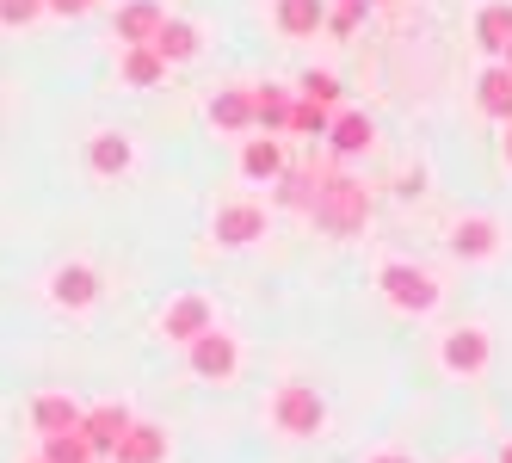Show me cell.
<instances>
[{
	"instance_id": "33",
	"label": "cell",
	"mask_w": 512,
	"mask_h": 463,
	"mask_svg": "<svg viewBox=\"0 0 512 463\" xmlns=\"http://www.w3.org/2000/svg\"><path fill=\"white\" fill-rule=\"evenodd\" d=\"M506 161H512V130H506Z\"/></svg>"
},
{
	"instance_id": "36",
	"label": "cell",
	"mask_w": 512,
	"mask_h": 463,
	"mask_svg": "<svg viewBox=\"0 0 512 463\" xmlns=\"http://www.w3.org/2000/svg\"><path fill=\"white\" fill-rule=\"evenodd\" d=\"M93 463H105V457H93Z\"/></svg>"
},
{
	"instance_id": "29",
	"label": "cell",
	"mask_w": 512,
	"mask_h": 463,
	"mask_svg": "<svg viewBox=\"0 0 512 463\" xmlns=\"http://www.w3.org/2000/svg\"><path fill=\"white\" fill-rule=\"evenodd\" d=\"M38 13H44V0H0V19L7 25H31Z\"/></svg>"
},
{
	"instance_id": "34",
	"label": "cell",
	"mask_w": 512,
	"mask_h": 463,
	"mask_svg": "<svg viewBox=\"0 0 512 463\" xmlns=\"http://www.w3.org/2000/svg\"><path fill=\"white\" fill-rule=\"evenodd\" d=\"M506 68H512V44H506Z\"/></svg>"
},
{
	"instance_id": "5",
	"label": "cell",
	"mask_w": 512,
	"mask_h": 463,
	"mask_svg": "<svg viewBox=\"0 0 512 463\" xmlns=\"http://www.w3.org/2000/svg\"><path fill=\"white\" fill-rule=\"evenodd\" d=\"M235 365H241V352H235V340L229 334H198L192 340V371L198 377H210V383H223V377H235Z\"/></svg>"
},
{
	"instance_id": "17",
	"label": "cell",
	"mask_w": 512,
	"mask_h": 463,
	"mask_svg": "<svg viewBox=\"0 0 512 463\" xmlns=\"http://www.w3.org/2000/svg\"><path fill=\"white\" fill-rule=\"evenodd\" d=\"M241 173L247 180H278L284 173V149L272 136H247V149H241Z\"/></svg>"
},
{
	"instance_id": "20",
	"label": "cell",
	"mask_w": 512,
	"mask_h": 463,
	"mask_svg": "<svg viewBox=\"0 0 512 463\" xmlns=\"http://www.w3.org/2000/svg\"><path fill=\"white\" fill-rule=\"evenodd\" d=\"M93 297H99V278H93L87 266H62V272H56V303H62V309H87Z\"/></svg>"
},
{
	"instance_id": "23",
	"label": "cell",
	"mask_w": 512,
	"mask_h": 463,
	"mask_svg": "<svg viewBox=\"0 0 512 463\" xmlns=\"http://www.w3.org/2000/svg\"><path fill=\"white\" fill-rule=\"evenodd\" d=\"M315 192H321V180H315V173H303V167H284V173H278V204H290V210H309V204H315Z\"/></svg>"
},
{
	"instance_id": "28",
	"label": "cell",
	"mask_w": 512,
	"mask_h": 463,
	"mask_svg": "<svg viewBox=\"0 0 512 463\" xmlns=\"http://www.w3.org/2000/svg\"><path fill=\"white\" fill-rule=\"evenodd\" d=\"M364 7H371V0H340V7L327 13V31H334V38H352L358 19H364Z\"/></svg>"
},
{
	"instance_id": "4",
	"label": "cell",
	"mask_w": 512,
	"mask_h": 463,
	"mask_svg": "<svg viewBox=\"0 0 512 463\" xmlns=\"http://www.w3.org/2000/svg\"><path fill=\"white\" fill-rule=\"evenodd\" d=\"M124 433H130V414H124L118 402L81 414V439L93 445V457H118V439H124Z\"/></svg>"
},
{
	"instance_id": "11",
	"label": "cell",
	"mask_w": 512,
	"mask_h": 463,
	"mask_svg": "<svg viewBox=\"0 0 512 463\" xmlns=\"http://www.w3.org/2000/svg\"><path fill=\"white\" fill-rule=\"evenodd\" d=\"M500 247V229L488 223V217H463L457 229H451V254L457 260H482V254H494Z\"/></svg>"
},
{
	"instance_id": "27",
	"label": "cell",
	"mask_w": 512,
	"mask_h": 463,
	"mask_svg": "<svg viewBox=\"0 0 512 463\" xmlns=\"http://www.w3.org/2000/svg\"><path fill=\"white\" fill-rule=\"evenodd\" d=\"M340 81L334 75H327V68H309V75H303V99H315V105H327V112H334V105H340Z\"/></svg>"
},
{
	"instance_id": "12",
	"label": "cell",
	"mask_w": 512,
	"mask_h": 463,
	"mask_svg": "<svg viewBox=\"0 0 512 463\" xmlns=\"http://www.w3.org/2000/svg\"><path fill=\"white\" fill-rule=\"evenodd\" d=\"M475 44H482L488 56H506V44H512V0H494V7L475 13Z\"/></svg>"
},
{
	"instance_id": "31",
	"label": "cell",
	"mask_w": 512,
	"mask_h": 463,
	"mask_svg": "<svg viewBox=\"0 0 512 463\" xmlns=\"http://www.w3.org/2000/svg\"><path fill=\"white\" fill-rule=\"evenodd\" d=\"M371 463H414V457H395V451H383V457H371Z\"/></svg>"
},
{
	"instance_id": "21",
	"label": "cell",
	"mask_w": 512,
	"mask_h": 463,
	"mask_svg": "<svg viewBox=\"0 0 512 463\" xmlns=\"http://www.w3.org/2000/svg\"><path fill=\"white\" fill-rule=\"evenodd\" d=\"M315 25H327V7H321V0H278V31H290V38H309Z\"/></svg>"
},
{
	"instance_id": "13",
	"label": "cell",
	"mask_w": 512,
	"mask_h": 463,
	"mask_svg": "<svg viewBox=\"0 0 512 463\" xmlns=\"http://www.w3.org/2000/svg\"><path fill=\"white\" fill-rule=\"evenodd\" d=\"M198 25L192 19H161V31H155V50H161V62H192L198 56Z\"/></svg>"
},
{
	"instance_id": "25",
	"label": "cell",
	"mask_w": 512,
	"mask_h": 463,
	"mask_svg": "<svg viewBox=\"0 0 512 463\" xmlns=\"http://www.w3.org/2000/svg\"><path fill=\"white\" fill-rule=\"evenodd\" d=\"M290 130H297V136H327V130H334V112L315 105V99H297V105H290Z\"/></svg>"
},
{
	"instance_id": "18",
	"label": "cell",
	"mask_w": 512,
	"mask_h": 463,
	"mask_svg": "<svg viewBox=\"0 0 512 463\" xmlns=\"http://www.w3.org/2000/svg\"><path fill=\"white\" fill-rule=\"evenodd\" d=\"M31 420H38V433H81V408L68 396H38V408H31Z\"/></svg>"
},
{
	"instance_id": "9",
	"label": "cell",
	"mask_w": 512,
	"mask_h": 463,
	"mask_svg": "<svg viewBox=\"0 0 512 463\" xmlns=\"http://www.w3.org/2000/svg\"><path fill=\"white\" fill-rule=\"evenodd\" d=\"M167 457V433L149 420H130V433L118 439V457L112 463H161Z\"/></svg>"
},
{
	"instance_id": "3",
	"label": "cell",
	"mask_w": 512,
	"mask_h": 463,
	"mask_svg": "<svg viewBox=\"0 0 512 463\" xmlns=\"http://www.w3.org/2000/svg\"><path fill=\"white\" fill-rule=\"evenodd\" d=\"M383 297L395 303V309H414V315H426L432 303H438V284L420 272V266H383Z\"/></svg>"
},
{
	"instance_id": "7",
	"label": "cell",
	"mask_w": 512,
	"mask_h": 463,
	"mask_svg": "<svg viewBox=\"0 0 512 463\" xmlns=\"http://www.w3.org/2000/svg\"><path fill=\"white\" fill-rule=\"evenodd\" d=\"M260 235H266V210L260 204L216 210V241H223V247H247V241H260Z\"/></svg>"
},
{
	"instance_id": "1",
	"label": "cell",
	"mask_w": 512,
	"mask_h": 463,
	"mask_svg": "<svg viewBox=\"0 0 512 463\" xmlns=\"http://www.w3.org/2000/svg\"><path fill=\"white\" fill-rule=\"evenodd\" d=\"M315 223L327 229V235H358L364 229V217H371V198H364V186L358 180H346V173H334V180H321V192H315Z\"/></svg>"
},
{
	"instance_id": "32",
	"label": "cell",
	"mask_w": 512,
	"mask_h": 463,
	"mask_svg": "<svg viewBox=\"0 0 512 463\" xmlns=\"http://www.w3.org/2000/svg\"><path fill=\"white\" fill-rule=\"evenodd\" d=\"M500 463H512V439H506V451H500Z\"/></svg>"
},
{
	"instance_id": "6",
	"label": "cell",
	"mask_w": 512,
	"mask_h": 463,
	"mask_svg": "<svg viewBox=\"0 0 512 463\" xmlns=\"http://www.w3.org/2000/svg\"><path fill=\"white\" fill-rule=\"evenodd\" d=\"M216 322H210V303L204 297H179V303H167V315H161V334L167 340H198V334H210Z\"/></svg>"
},
{
	"instance_id": "30",
	"label": "cell",
	"mask_w": 512,
	"mask_h": 463,
	"mask_svg": "<svg viewBox=\"0 0 512 463\" xmlns=\"http://www.w3.org/2000/svg\"><path fill=\"white\" fill-rule=\"evenodd\" d=\"M44 7H50V13H62V19H75V13H87V7H93V0H44Z\"/></svg>"
},
{
	"instance_id": "35",
	"label": "cell",
	"mask_w": 512,
	"mask_h": 463,
	"mask_svg": "<svg viewBox=\"0 0 512 463\" xmlns=\"http://www.w3.org/2000/svg\"><path fill=\"white\" fill-rule=\"evenodd\" d=\"M31 463H44V457H31Z\"/></svg>"
},
{
	"instance_id": "24",
	"label": "cell",
	"mask_w": 512,
	"mask_h": 463,
	"mask_svg": "<svg viewBox=\"0 0 512 463\" xmlns=\"http://www.w3.org/2000/svg\"><path fill=\"white\" fill-rule=\"evenodd\" d=\"M87 161H93L99 173H124V167H130V142H124V136H112V130H105V136H93V149H87Z\"/></svg>"
},
{
	"instance_id": "10",
	"label": "cell",
	"mask_w": 512,
	"mask_h": 463,
	"mask_svg": "<svg viewBox=\"0 0 512 463\" xmlns=\"http://www.w3.org/2000/svg\"><path fill=\"white\" fill-rule=\"evenodd\" d=\"M445 365L463 371V377H475V371L488 365V334H482V328H457V334H445Z\"/></svg>"
},
{
	"instance_id": "14",
	"label": "cell",
	"mask_w": 512,
	"mask_h": 463,
	"mask_svg": "<svg viewBox=\"0 0 512 463\" xmlns=\"http://www.w3.org/2000/svg\"><path fill=\"white\" fill-rule=\"evenodd\" d=\"M210 124H216V130H229V136L253 130V93H241V87L216 93V99H210Z\"/></svg>"
},
{
	"instance_id": "19",
	"label": "cell",
	"mask_w": 512,
	"mask_h": 463,
	"mask_svg": "<svg viewBox=\"0 0 512 463\" xmlns=\"http://www.w3.org/2000/svg\"><path fill=\"white\" fill-rule=\"evenodd\" d=\"M290 105H297V99H290L284 87H253V124H260L266 136L290 130Z\"/></svg>"
},
{
	"instance_id": "16",
	"label": "cell",
	"mask_w": 512,
	"mask_h": 463,
	"mask_svg": "<svg viewBox=\"0 0 512 463\" xmlns=\"http://www.w3.org/2000/svg\"><path fill=\"white\" fill-rule=\"evenodd\" d=\"M475 99H482L488 118H506V124H512V68H506V62L488 68V75L475 81Z\"/></svg>"
},
{
	"instance_id": "26",
	"label": "cell",
	"mask_w": 512,
	"mask_h": 463,
	"mask_svg": "<svg viewBox=\"0 0 512 463\" xmlns=\"http://www.w3.org/2000/svg\"><path fill=\"white\" fill-rule=\"evenodd\" d=\"M44 463H93V445L81 433H50L44 439Z\"/></svg>"
},
{
	"instance_id": "22",
	"label": "cell",
	"mask_w": 512,
	"mask_h": 463,
	"mask_svg": "<svg viewBox=\"0 0 512 463\" xmlns=\"http://www.w3.org/2000/svg\"><path fill=\"white\" fill-rule=\"evenodd\" d=\"M161 75H167V62H161L155 44H130V50H124V81H130V87H155Z\"/></svg>"
},
{
	"instance_id": "15",
	"label": "cell",
	"mask_w": 512,
	"mask_h": 463,
	"mask_svg": "<svg viewBox=\"0 0 512 463\" xmlns=\"http://www.w3.org/2000/svg\"><path fill=\"white\" fill-rule=\"evenodd\" d=\"M327 142H334V155H364L377 142V124L364 118V112H340L334 130H327Z\"/></svg>"
},
{
	"instance_id": "8",
	"label": "cell",
	"mask_w": 512,
	"mask_h": 463,
	"mask_svg": "<svg viewBox=\"0 0 512 463\" xmlns=\"http://www.w3.org/2000/svg\"><path fill=\"white\" fill-rule=\"evenodd\" d=\"M161 7H155V0H130V7H118V44L130 50V44H155V31H161Z\"/></svg>"
},
{
	"instance_id": "2",
	"label": "cell",
	"mask_w": 512,
	"mask_h": 463,
	"mask_svg": "<svg viewBox=\"0 0 512 463\" xmlns=\"http://www.w3.org/2000/svg\"><path fill=\"white\" fill-rule=\"evenodd\" d=\"M272 420H278V433H290V439H315L327 426V402L315 396L309 383H284L278 402H272Z\"/></svg>"
}]
</instances>
